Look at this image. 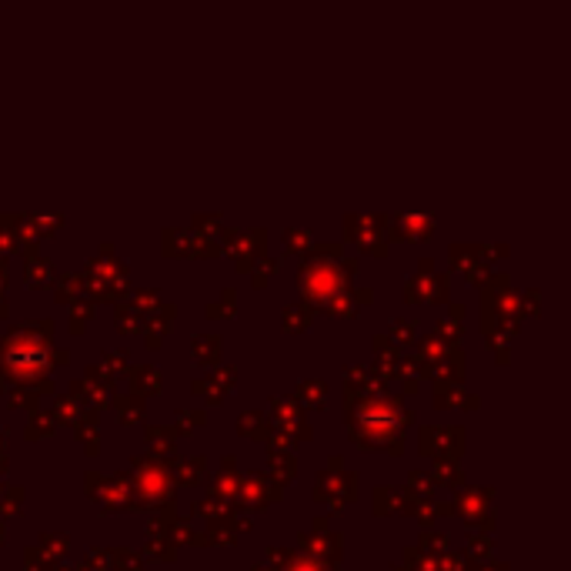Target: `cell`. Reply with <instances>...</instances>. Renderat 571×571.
Masks as SVG:
<instances>
[{
  "instance_id": "6da1fadb",
  "label": "cell",
  "mask_w": 571,
  "mask_h": 571,
  "mask_svg": "<svg viewBox=\"0 0 571 571\" xmlns=\"http://www.w3.org/2000/svg\"><path fill=\"white\" fill-rule=\"evenodd\" d=\"M398 421H401V401L395 398V395H378V398H371L361 404L351 435L361 438L364 444H384L391 435L401 431Z\"/></svg>"
},
{
  "instance_id": "7a4b0ae2",
  "label": "cell",
  "mask_w": 571,
  "mask_h": 571,
  "mask_svg": "<svg viewBox=\"0 0 571 571\" xmlns=\"http://www.w3.org/2000/svg\"><path fill=\"white\" fill-rule=\"evenodd\" d=\"M3 371H7V378H10V371H14V378L24 381V378H34V374H44L47 371V338L37 341L34 338V331L30 327H17L10 338H7V347H3Z\"/></svg>"
},
{
  "instance_id": "3957f363",
  "label": "cell",
  "mask_w": 571,
  "mask_h": 571,
  "mask_svg": "<svg viewBox=\"0 0 571 571\" xmlns=\"http://www.w3.org/2000/svg\"><path fill=\"white\" fill-rule=\"evenodd\" d=\"M301 287L314 301H321L327 294L334 298V294H341V271H338V264H327V261H311L301 271Z\"/></svg>"
},
{
  "instance_id": "277c9868",
  "label": "cell",
  "mask_w": 571,
  "mask_h": 571,
  "mask_svg": "<svg viewBox=\"0 0 571 571\" xmlns=\"http://www.w3.org/2000/svg\"><path fill=\"white\" fill-rule=\"evenodd\" d=\"M230 384H234V371H230V368H224V371H214L210 378L194 381V391H197L201 398L217 401V398H221V391H228Z\"/></svg>"
},
{
  "instance_id": "5b68a950",
  "label": "cell",
  "mask_w": 571,
  "mask_h": 571,
  "mask_svg": "<svg viewBox=\"0 0 571 571\" xmlns=\"http://www.w3.org/2000/svg\"><path fill=\"white\" fill-rule=\"evenodd\" d=\"M134 388L137 391H144V395H151V391H157L161 388V374H157V368H137L134 371Z\"/></svg>"
},
{
  "instance_id": "8992f818",
  "label": "cell",
  "mask_w": 571,
  "mask_h": 571,
  "mask_svg": "<svg viewBox=\"0 0 571 571\" xmlns=\"http://www.w3.org/2000/svg\"><path fill=\"white\" fill-rule=\"evenodd\" d=\"M481 498H488L484 491H468V495L457 498V511L468 514V518H481V514H488V508H481Z\"/></svg>"
},
{
  "instance_id": "52a82bcc",
  "label": "cell",
  "mask_w": 571,
  "mask_h": 571,
  "mask_svg": "<svg viewBox=\"0 0 571 571\" xmlns=\"http://www.w3.org/2000/svg\"><path fill=\"white\" fill-rule=\"evenodd\" d=\"M177 478H181L184 484H194V481H201V478H204V461H201V457L177 461Z\"/></svg>"
},
{
  "instance_id": "ba28073f",
  "label": "cell",
  "mask_w": 571,
  "mask_h": 571,
  "mask_svg": "<svg viewBox=\"0 0 571 571\" xmlns=\"http://www.w3.org/2000/svg\"><path fill=\"white\" fill-rule=\"evenodd\" d=\"M298 395H301L311 408H321L324 404V384L321 381H301V384H298Z\"/></svg>"
},
{
  "instance_id": "9c48e42d",
  "label": "cell",
  "mask_w": 571,
  "mask_h": 571,
  "mask_svg": "<svg viewBox=\"0 0 571 571\" xmlns=\"http://www.w3.org/2000/svg\"><path fill=\"white\" fill-rule=\"evenodd\" d=\"M217 338L214 334H201V338H194V358H201V361H214L217 358Z\"/></svg>"
},
{
  "instance_id": "30bf717a",
  "label": "cell",
  "mask_w": 571,
  "mask_h": 571,
  "mask_svg": "<svg viewBox=\"0 0 571 571\" xmlns=\"http://www.w3.org/2000/svg\"><path fill=\"white\" fill-rule=\"evenodd\" d=\"M117 411H120V418L124 421H134L141 411H144V401L141 398H120L117 401Z\"/></svg>"
},
{
  "instance_id": "8fae6325",
  "label": "cell",
  "mask_w": 571,
  "mask_h": 571,
  "mask_svg": "<svg viewBox=\"0 0 571 571\" xmlns=\"http://www.w3.org/2000/svg\"><path fill=\"white\" fill-rule=\"evenodd\" d=\"M237 424H241V435H257V438L264 435V428H261V424H264V418H261V415H254V411H251V415H241V421H237Z\"/></svg>"
},
{
  "instance_id": "7c38bea8",
  "label": "cell",
  "mask_w": 571,
  "mask_h": 571,
  "mask_svg": "<svg viewBox=\"0 0 571 571\" xmlns=\"http://www.w3.org/2000/svg\"><path fill=\"white\" fill-rule=\"evenodd\" d=\"M47 267L51 264H47L44 257H30V261H27V281H30V284H34V281H47V274H51Z\"/></svg>"
},
{
  "instance_id": "4fadbf2b",
  "label": "cell",
  "mask_w": 571,
  "mask_h": 571,
  "mask_svg": "<svg viewBox=\"0 0 571 571\" xmlns=\"http://www.w3.org/2000/svg\"><path fill=\"white\" fill-rule=\"evenodd\" d=\"M408 488H415V495H431V481H428L424 471H415L408 478Z\"/></svg>"
},
{
  "instance_id": "5bb4252c",
  "label": "cell",
  "mask_w": 571,
  "mask_h": 571,
  "mask_svg": "<svg viewBox=\"0 0 571 571\" xmlns=\"http://www.w3.org/2000/svg\"><path fill=\"white\" fill-rule=\"evenodd\" d=\"M287 571H324V568L318 565V558H294V565Z\"/></svg>"
},
{
  "instance_id": "9a60e30c",
  "label": "cell",
  "mask_w": 571,
  "mask_h": 571,
  "mask_svg": "<svg viewBox=\"0 0 571 571\" xmlns=\"http://www.w3.org/2000/svg\"><path fill=\"white\" fill-rule=\"evenodd\" d=\"M391 331H395V338H398V341H408V338L415 334V327H411V324H408V321H401V318H395V324H391Z\"/></svg>"
},
{
  "instance_id": "2e32d148",
  "label": "cell",
  "mask_w": 571,
  "mask_h": 571,
  "mask_svg": "<svg viewBox=\"0 0 571 571\" xmlns=\"http://www.w3.org/2000/svg\"><path fill=\"white\" fill-rule=\"evenodd\" d=\"M271 271H274V261H261V264H257V274H254V284H264Z\"/></svg>"
},
{
  "instance_id": "e0dca14e",
  "label": "cell",
  "mask_w": 571,
  "mask_h": 571,
  "mask_svg": "<svg viewBox=\"0 0 571 571\" xmlns=\"http://www.w3.org/2000/svg\"><path fill=\"white\" fill-rule=\"evenodd\" d=\"M51 431V418H30V435H47Z\"/></svg>"
},
{
  "instance_id": "ac0fdd59",
  "label": "cell",
  "mask_w": 571,
  "mask_h": 571,
  "mask_svg": "<svg viewBox=\"0 0 571 571\" xmlns=\"http://www.w3.org/2000/svg\"><path fill=\"white\" fill-rule=\"evenodd\" d=\"M84 314H94V305H87V301L74 305V327H80V318H84Z\"/></svg>"
},
{
  "instance_id": "d6986e66",
  "label": "cell",
  "mask_w": 571,
  "mask_h": 571,
  "mask_svg": "<svg viewBox=\"0 0 571 571\" xmlns=\"http://www.w3.org/2000/svg\"><path fill=\"white\" fill-rule=\"evenodd\" d=\"M44 545H51V548H57V552H64L67 548V538H60L57 532H51L47 538H44Z\"/></svg>"
},
{
  "instance_id": "ffe728a7",
  "label": "cell",
  "mask_w": 571,
  "mask_h": 571,
  "mask_svg": "<svg viewBox=\"0 0 571 571\" xmlns=\"http://www.w3.org/2000/svg\"><path fill=\"white\" fill-rule=\"evenodd\" d=\"M57 415H64V418H74V398H60L57 401Z\"/></svg>"
},
{
  "instance_id": "44dd1931",
  "label": "cell",
  "mask_w": 571,
  "mask_h": 571,
  "mask_svg": "<svg viewBox=\"0 0 571 571\" xmlns=\"http://www.w3.org/2000/svg\"><path fill=\"white\" fill-rule=\"evenodd\" d=\"M287 237H291V241H287L291 248H301V244H307V230H305V234H298V230H287Z\"/></svg>"
},
{
  "instance_id": "7402d4cb",
  "label": "cell",
  "mask_w": 571,
  "mask_h": 571,
  "mask_svg": "<svg viewBox=\"0 0 571 571\" xmlns=\"http://www.w3.org/2000/svg\"><path fill=\"white\" fill-rule=\"evenodd\" d=\"M120 327H124V331H134V327H137V324H134V314L127 311V307L120 311Z\"/></svg>"
},
{
  "instance_id": "603a6c76",
  "label": "cell",
  "mask_w": 571,
  "mask_h": 571,
  "mask_svg": "<svg viewBox=\"0 0 571 571\" xmlns=\"http://www.w3.org/2000/svg\"><path fill=\"white\" fill-rule=\"evenodd\" d=\"M441 331H444L448 338H457V334H461V327H457V321H451V318H448V321L441 324Z\"/></svg>"
}]
</instances>
